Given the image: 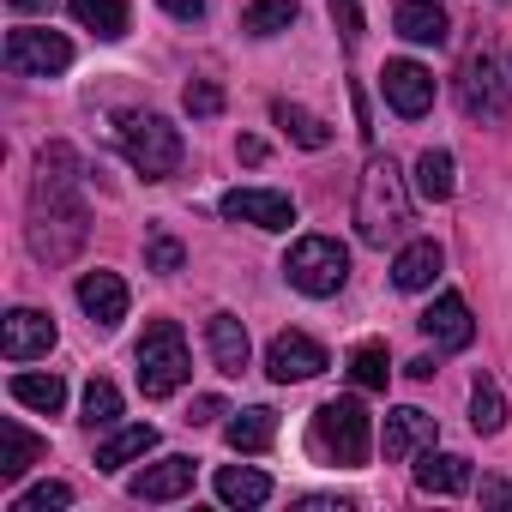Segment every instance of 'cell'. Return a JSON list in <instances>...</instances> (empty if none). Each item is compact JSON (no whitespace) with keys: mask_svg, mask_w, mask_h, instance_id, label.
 Here are the masks:
<instances>
[{"mask_svg":"<svg viewBox=\"0 0 512 512\" xmlns=\"http://www.w3.org/2000/svg\"><path fill=\"white\" fill-rule=\"evenodd\" d=\"M235 151H241V163H260V157H266V145H260V139H241Z\"/></svg>","mask_w":512,"mask_h":512,"instance_id":"b9f144b4","label":"cell"},{"mask_svg":"<svg viewBox=\"0 0 512 512\" xmlns=\"http://www.w3.org/2000/svg\"><path fill=\"white\" fill-rule=\"evenodd\" d=\"M272 121H278L302 151H326V145H332V127H326L320 115H308L302 103H284V97H278V103H272Z\"/></svg>","mask_w":512,"mask_h":512,"instance_id":"4316f807","label":"cell"},{"mask_svg":"<svg viewBox=\"0 0 512 512\" xmlns=\"http://www.w3.org/2000/svg\"><path fill=\"white\" fill-rule=\"evenodd\" d=\"M0 440H7V458H0V482H19L31 464H43L49 440H37L25 422H0Z\"/></svg>","mask_w":512,"mask_h":512,"instance_id":"cb8c5ba5","label":"cell"},{"mask_svg":"<svg viewBox=\"0 0 512 512\" xmlns=\"http://www.w3.org/2000/svg\"><path fill=\"white\" fill-rule=\"evenodd\" d=\"M85 169L73 145H43L37 151V187H31V253L43 266H67L91 235L85 211Z\"/></svg>","mask_w":512,"mask_h":512,"instance_id":"6da1fadb","label":"cell"},{"mask_svg":"<svg viewBox=\"0 0 512 512\" xmlns=\"http://www.w3.org/2000/svg\"><path fill=\"white\" fill-rule=\"evenodd\" d=\"M187 488H193V458H181V452L145 464V470L127 482V494H133V500H151V506H157V500H181Z\"/></svg>","mask_w":512,"mask_h":512,"instance_id":"e0dca14e","label":"cell"},{"mask_svg":"<svg viewBox=\"0 0 512 512\" xmlns=\"http://www.w3.org/2000/svg\"><path fill=\"white\" fill-rule=\"evenodd\" d=\"M308 446L326 458V464H344V470H362L368 464V410L362 398H332L314 410V428H308Z\"/></svg>","mask_w":512,"mask_h":512,"instance_id":"3957f363","label":"cell"},{"mask_svg":"<svg viewBox=\"0 0 512 512\" xmlns=\"http://www.w3.org/2000/svg\"><path fill=\"white\" fill-rule=\"evenodd\" d=\"M181 266H187V247H181V235L157 223V229L145 235V272H157V278H175Z\"/></svg>","mask_w":512,"mask_h":512,"instance_id":"4dcf8cb0","label":"cell"},{"mask_svg":"<svg viewBox=\"0 0 512 512\" xmlns=\"http://www.w3.org/2000/svg\"><path fill=\"white\" fill-rule=\"evenodd\" d=\"M217 500L223 506H266L272 500V476L266 470H253V464H223L217 470Z\"/></svg>","mask_w":512,"mask_h":512,"instance_id":"44dd1931","label":"cell"},{"mask_svg":"<svg viewBox=\"0 0 512 512\" xmlns=\"http://www.w3.org/2000/svg\"><path fill=\"white\" fill-rule=\"evenodd\" d=\"M67 7H73V19H79L85 31H97L103 43H121V37H127V25H133L127 0H67Z\"/></svg>","mask_w":512,"mask_h":512,"instance_id":"d4e9b609","label":"cell"},{"mask_svg":"<svg viewBox=\"0 0 512 512\" xmlns=\"http://www.w3.org/2000/svg\"><path fill=\"white\" fill-rule=\"evenodd\" d=\"M49 506H73V488L67 482H37L31 494L13 500V512H49Z\"/></svg>","mask_w":512,"mask_h":512,"instance_id":"e575fe53","label":"cell"},{"mask_svg":"<svg viewBox=\"0 0 512 512\" xmlns=\"http://www.w3.org/2000/svg\"><path fill=\"white\" fill-rule=\"evenodd\" d=\"M157 7H163V13H175V19H205L211 0H157Z\"/></svg>","mask_w":512,"mask_h":512,"instance_id":"8d00e7d4","label":"cell"},{"mask_svg":"<svg viewBox=\"0 0 512 512\" xmlns=\"http://www.w3.org/2000/svg\"><path fill=\"white\" fill-rule=\"evenodd\" d=\"M79 308L91 314L97 332H115L127 320V284H121V272H85L79 278Z\"/></svg>","mask_w":512,"mask_h":512,"instance_id":"9a60e30c","label":"cell"},{"mask_svg":"<svg viewBox=\"0 0 512 512\" xmlns=\"http://www.w3.org/2000/svg\"><path fill=\"white\" fill-rule=\"evenodd\" d=\"M85 428H115L121 422V392H115V380H91L85 386V416H79Z\"/></svg>","mask_w":512,"mask_h":512,"instance_id":"d6a6232c","label":"cell"},{"mask_svg":"<svg viewBox=\"0 0 512 512\" xmlns=\"http://www.w3.org/2000/svg\"><path fill=\"white\" fill-rule=\"evenodd\" d=\"M13 404H25V410H43V416H61V404H67V380L61 374H13Z\"/></svg>","mask_w":512,"mask_h":512,"instance_id":"484cf974","label":"cell"},{"mask_svg":"<svg viewBox=\"0 0 512 512\" xmlns=\"http://www.w3.org/2000/svg\"><path fill=\"white\" fill-rule=\"evenodd\" d=\"M223 217L229 223H253V229H290L296 223V199L278 187H229L223 193Z\"/></svg>","mask_w":512,"mask_h":512,"instance_id":"30bf717a","label":"cell"},{"mask_svg":"<svg viewBox=\"0 0 512 512\" xmlns=\"http://www.w3.org/2000/svg\"><path fill=\"white\" fill-rule=\"evenodd\" d=\"M302 506H308V512H350L356 500H338V494H302Z\"/></svg>","mask_w":512,"mask_h":512,"instance_id":"f35d334b","label":"cell"},{"mask_svg":"<svg viewBox=\"0 0 512 512\" xmlns=\"http://www.w3.org/2000/svg\"><path fill=\"white\" fill-rule=\"evenodd\" d=\"M296 25V0H253V7L241 13V31L247 37H278Z\"/></svg>","mask_w":512,"mask_h":512,"instance_id":"f546056e","label":"cell"},{"mask_svg":"<svg viewBox=\"0 0 512 512\" xmlns=\"http://www.w3.org/2000/svg\"><path fill=\"white\" fill-rule=\"evenodd\" d=\"M458 109L470 115V121H506V109H512V91L500 85V73H494V61L488 55H470L464 67H458Z\"/></svg>","mask_w":512,"mask_h":512,"instance_id":"ba28073f","label":"cell"},{"mask_svg":"<svg viewBox=\"0 0 512 512\" xmlns=\"http://www.w3.org/2000/svg\"><path fill=\"white\" fill-rule=\"evenodd\" d=\"M404 374H410V380H434L440 368H434V356H416V362H404Z\"/></svg>","mask_w":512,"mask_h":512,"instance_id":"ab89813d","label":"cell"},{"mask_svg":"<svg viewBox=\"0 0 512 512\" xmlns=\"http://www.w3.org/2000/svg\"><path fill=\"white\" fill-rule=\"evenodd\" d=\"M404 229H410V187H404L398 163L374 151V157L362 163V175H356V235H362L368 247H386V241H398Z\"/></svg>","mask_w":512,"mask_h":512,"instance_id":"7a4b0ae2","label":"cell"},{"mask_svg":"<svg viewBox=\"0 0 512 512\" xmlns=\"http://www.w3.org/2000/svg\"><path fill=\"white\" fill-rule=\"evenodd\" d=\"M332 368V356L308 338V332H278L272 344H266V374L278 380V386H302V380H314V374H326Z\"/></svg>","mask_w":512,"mask_h":512,"instance_id":"9c48e42d","label":"cell"},{"mask_svg":"<svg viewBox=\"0 0 512 512\" xmlns=\"http://www.w3.org/2000/svg\"><path fill=\"white\" fill-rule=\"evenodd\" d=\"M181 103H187L193 121H217V115H223V85H217V79H187Z\"/></svg>","mask_w":512,"mask_h":512,"instance_id":"836d02e7","label":"cell"},{"mask_svg":"<svg viewBox=\"0 0 512 512\" xmlns=\"http://www.w3.org/2000/svg\"><path fill=\"white\" fill-rule=\"evenodd\" d=\"M434 434H440V422H434L428 410H416V404H398V410H386V428H380V452H386L392 464H404V458L428 452V446H434Z\"/></svg>","mask_w":512,"mask_h":512,"instance_id":"4fadbf2b","label":"cell"},{"mask_svg":"<svg viewBox=\"0 0 512 512\" xmlns=\"http://www.w3.org/2000/svg\"><path fill=\"white\" fill-rule=\"evenodd\" d=\"M205 344H211L217 374H229V380H241V374H247L253 344H247V326H241L235 314H211V320H205Z\"/></svg>","mask_w":512,"mask_h":512,"instance_id":"2e32d148","label":"cell"},{"mask_svg":"<svg viewBox=\"0 0 512 512\" xmlns=\"http://www.w3.org/2000/svg\"><path fill=\"white\" fill-rule=\"evenodd\" d=\"M416 488H422V494H464V488H470V458L428 446L422 464H416Z\"/></svg>","mask_w":512,"mask_h":512,"instance_id":"ffe728a7","label":"cell"},{"mask_svg":"<svg viewBox=\"0 0 512 512\" xmlns=\"http://www.w3.org/2000/svg\"><path fill=\"white\" fill-rule=\"evenodd\" d=\"M193 374V356H187V338L175 320H151L145 338H139V392L145 398H169L181 392Z\"/></svg>","mask_w":512,"mask_h":512,"instance_id":"277c9868","label":"cell"},{"mask_svg":"<svg viewBox=\"0 0 512 512\" xmlns=\"http://www.w3.org/2000/svg\"><path fill=\"white\" fill-rule=\"evenodd\" d=\"M223 440H229L235 452H266V446L278 440V410H272V404L235 410V416H229V428H223Z\"/></svg>","mask_w":512,"mask_h":512,"instance_id":"7402d4cb","label":"cell"},{"mask_svg":"<svg viewBox=\"0 0 512 512\" xmlns=\"http://www.w3.org/2000/svg\"><path fill=\"white\" fill-rule=\"evenodd\" d=\"M482 500H488V506H512V488H506V482H482Z\"/></svg>","mask_w":512,"mask_h":512,"instance_id":"60d3db41","label":"cell"},{"mask_svg":"<svg viewBox=\"0 0 512 512\" xmlns=\"http://www.w3.org/2000/svg\"><path fill=\"white\" fill-rule=\"evenodd\" d=\"M332 19H338L344 43H356V37H362V13H356V0H332Z\"/></svg>","mask_w":512,"mask_h":512,"instance_id":"d590c367","label":"cell"},{"mask_svg":"<svg viewBox=\"0 0 512 512\" xmlns=\"http://www.w3.org/2000/svg\"><path fill=\"white\" fill-rule=\"evenodd\" d=\"M284 278L302 290V296H338L350 284V247L338 235H302L290 247V260H284Z\"/></svg>","mask_w":512,"mask_h":512,"instance_id":"5b68a950","label":"cell"},{"mask_svg":"<svg viewBox=\"0 0 512 512\" xmlns=\"http://www.w3.org/2000/svg\"><path fill=\"white\" fill-rule=\"evenodd\" d=\"M121 151H127V163H133L145 181H169V175L181 169V133H175L163 115H151V109L121 115Z\"/></svg>","mask_w":512,"mask_h":512,"instance_id":"8992f818","label":"cell"},{"mask_svg":"<svg viewBox=\"0 0 512 512\" xmlns=\"http://www.w3.org/2000/svg\"><path fill=\"white\" fill-rule=\"evenodd\" d=\"M67 67H73V43L61 31H37V25L7 31V73L13 79H55Z\"/></svg>","mask_w":512,"mask_h":512,"instance_id":"52a82bcc","label":"cell"},{"mask_svg":"<svg viewBox=\"0 0 512 512\" xmlns=\"http://www.w3.org/2000/svg\"><path fill=\"white\" fill-rule=\"evenodd\" d=\"M55 320L43 314V308H13L7 320H0V356L7 362H37V356H49L55 350Z\"/></svg>","mask_w":512,"mask_h":512,"instance_id":"8fae6325","label":"cell"},{"mask_svg":"<svg viewBox=\"0 0 512 512\" xmlns=\"http://www.w3.org/2000/svg\"><path fill=\"white\" fill-rule=\"evenodd\" d=\"M380 91H386L392 115H404V121H422V115L434 109V73H428L422 61H386Z\"/></svg>","mask_w":512,"mask_h":512,"instance_id":"7c38bea8","label":"cell"},{"mask_svg":"<svg viewBox=\"0 0 512 512\" xmlns=\"http://www.w3.org/2000/svg\"><path fill=\"white\" fill-rule=\"evenodd\" d=\"M350 380H356L362 392H386V380H392V362H386V344H362V350L350 356Z\"/></svg>","mask_w":512,"mask_h":512,"instance_id":"1f68e13d","label":"cell"},{"mask_svg":"<svg viewBox=\"0 0 512 512\" xmlns=\"http://www.w3.org/2000/svg\"><path fill=\"white\" fill-rule=\"evenodd\" d=\"M416 326H422V338H428L434 350H470V338H476V320H470V308H464V296H458V290L434 296V302H428V314H422Z\"/></svg>","mask_w":512,"mask_h":512,"instance_id":"5bb4252c","label":"cell"},{"mask_svg":"<svg viewBox=\"0 0 512 512\" xmlns=\"http://www.w3.org/2000/svg\"><path fill=\"white\" fill-rule=\"evenodd\" d=\"M7 7H13V13H49L55 0H7Z\"/></svg>","mask_w":512,"mask_h":512,"instance_id":"7bdbcfd3","label":"cell"},{"mask_svg":"<svg viewBox=\"0 0 512 512\" xmlns=\"http://www.w3.org/2000/svg\"><path fill=\"white\" fill-rule=\"evenodd\" d=\"M223 416V398H193V410H187V422L199 428V422H217Z\"/></svg>","mask_w":512,"mask_h":512,"instance_id":"74e56055","label":"cell"},{"mask_svg":"<svg viewBox=\"0 0 512 512\" xmlns=\"http://www.w3.org/2000/svg\"><path fill=\"white\" fill-rule=\"evenodd\" d=\"M151 446H157V428H151V422H133V428H115V434H109V440L97 446V470H109V476H115V470H127L133 458H145Z\"/></svg>","mask_w":512,"mask_h":512,"instance_id":"603a6c76","label":"cell"},{"mask_svg":"<svg viewBox=\"0 0 512 512\" xmlns=\"http://www.w3.org/2000/svg\"><path fill=\"white\" fill-rule=\"evenodd\" d=\"M470 428L476 434H500L506 428V398H500V386L488 374H476V386H470Z\"/></svg>","mask_w":512,"mask_h":512,"instance_id":"f1b7e54d","label":"cell"},{"mask_svg":"<svg viewBox=\"0 0 512 512\" xmlns=\"http://www.w3.org/2000/svg\"><path fill=\"white\" fill-rule=\"evenodd\" d=\"M440 266H446V253H440V241H404L398 247V260H392V284L398 290H428L434 278H440Z\"/></svg>","mask_w":512,"mask_h":512,"instance_id":"d6986e66","label":"cell"},{"mask_svg":"<svg viewBox=\"0 0 512 512\" xmlns=\"http://www.w3.org/2000/svg\"><path fill=\"white\" fill-rule=\"evenodd\" d=\"M392 31L404 37V43H446V31H452V19H446V7H434V0H398L392 7Z\"/></svg>","mask_w":512,"mask_h":512,"instance_id":"ac0fdd59","label":"cell"},{"mask_svg":"<svg viewBox=\"0 0 512 512\" xmlns=\"http://www.w3.org/2000/svg\"><path fill=\"white\" fill-rule=\"evenodd\" d=\"M416 193H422V199H452V193H458V169H452V151L428 145V151L416 157Z\"/></svg>","mask_w":512,"mask_h":512,"instance_id":"83f0119b","label":"cell"}]
</instances>
